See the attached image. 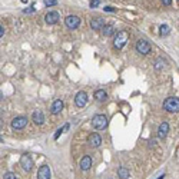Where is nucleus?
Masks as SVG:
<instances>
[{
    "instance_id": "1",
    "label": "nucleus",
    "mask_w": 179,
    "mask_h": 179,
    "mask_svg": "<svg viewBox=\"0 0 179 179\" xmlns=\"http://www.w3.org/2000/svg\"><path fill=\"white\" fill-rule=\"evenodd\" d=\"M163 109L166 112H179V97H168L163 102Z\"/></svg>"
},
{
    "instance_id": "2",
    "label": "nucleus",
    "mask_w": 179,
    "mask_h": 179,
    "mask_svg": "<svg viewBox=\"0 0 179 179\" xmlns=\"http://www.w3.org/2000/svg\"><path fill=\"white\" fill-rule=\"evenodd\" d=\"M92 126L97 130H102L108 126V117L105 115H95L92 119Z\"/></svg>"
},
{
    "instance_id": "3",
    "label": "nucleus",
    "mask_w": 179,
    "mask_h": 179,
    "mask_svg": "<svg viewBox=\"0 0 179 179\" xmlns=\"http://www.w3.org/2000/svg\"><path fill=\"white\" fill-rule=\"evenodd\" d=\"M126 42H128V33L126 32H117V34L115 36V42H113L115 47L116 49H122L126 45Z\"/></svg>"
},
{
    "instance_id": "4",
    "label": "nucleus",
    "mask_w": 179,
    "mask_h": 179,
    "mask_svg": "<svg viewBox=\"0 0 179 179\" xmlns=\"http://www.w3.org/2000/svg\"><path fill=\"white\" fill-rule=\"evenodd\" d=\"M65 25H66L67 29L75 30V29H78V27H79L80 19L78 16H75V14H70V16H67L66 19H65Z\"/></svg>"
},
{
    "instance_id": "5",
    "label": "nucleus",
    "mask_w": 179,
    "mask_h": 179,
    "mask_svg": "<svg viewBox=\"0 0 179 179\" xmlns=\"http://www.w3.org/2000/svg\"><path fill=\"white\" fill-rule=\"evenodd\" d=\"M75 103L78 108H85V106L88 105V93L83 90L78 92L75 96Z\"/></svg>"
},
{
    "instance_id": "6",
    "label": "nucleus",
    "mask_w": 179,
    "mask_h": 179,
    "mask_svg": "<svg viewBox=\"0 0 179 179\" xmlns=\"http://www.w3.org/2000/svg\"><path fill=\"white\" fill-rule=\"evenodd\" d=\"M26 125H27V117L26 116H16L12 121V128L14 130L23 129V128H26Z\"/></svg>"
},
{
    "instance_id": "7",
    "label": "nucleus",
    "mask_w": 179,
    "mask_h": 179,
    "mask_svg": "<svg viewBox=\"0 0 179 179\" xmlns=\"http://www.w3.org/2000/svg\"><path fill=\"white\" fill-rule=\"evenodd\" d=\"M150 45L146 40H143V39H139L136 42V52L137 53H141V54H148L150 52Z\"/></svg>"
},
{
    "instance_id": "8",
    "label": "nucleus",
    "mask_w": 179,
    "mask_h": 179,
    "mask_svg": "<svg viewBox=\"0 0 179 179\" xmlns=\"http://www.w3.org/2000/svg\"><path fill=\"white\" fill-rule=\"evenodd\" d=\"M20 166L25 172H30L33 169V161H32L29 155H23L20 158Z\"/></svg>"
},
{
    "instance_id": "9",
    "label": "nucleus",
    "mask_w": 179,
    "mask_h": 179,
    "mask_svg": "<svg viewBox=\"0 0 179 179\" xmlns=\"http://www.w3.org/2000/svg\"><path fill=\"white\" fill-rule=\"evenodd\" d=\"M52 178V171L49 165H42L38 171V179H50Z\"/></svg>"
},
{
    "instance_id": "10",
    "label": "nucleus",
    "mask_w": 179,
    "mask_h": 179,
    "mask_svg": "<svg viewBox=\"0 0 179 179\" xmlns=\"http://www.w3.org/2000/svg\"><path fill=\"white\" fill-rule=\"evenodd\" d=\"M88 143L92 148H99L102 145V137H100L99 133H90L88 137Z\"/></svg>"
},
{
    "instance_id": "11",
    "label": "nucleus",
    "mask_w": 179,
    "mask_h": 179,
    "mask_svg": "<svg viewBox=\"0 0 179 179\" xmlns=\"http://www.w3.org/2000/svg\"><path fill=\"white\" fill-rule=\"evenodd\" d=\"M105 26V20L102 17H93L90 19V29L92 30H102Z\"/></svg>"
},
{
    "instance_id": "12",
    "label": "nucleus",
    "mask_w": 179,
    "mask_h": 179,
    "mask_svg": "<svg viewBox=\"0 0 179 179\" xmlns=\"http://www.w3.org/2000/svg\"><path fill=\"white\" fill-rule=\"evenodd\" d=\"M60 19V14H59L58 12H49V13H46V16H45V20L47 25H54V23H58V20Z\"/></svg>"
},
{
    "instance_id": "13",
    "label": "nucleus",
    "mask_w": 179,
    "mask_h": 179,
    "mask_svg": "<svg viewBox=\"0 0 179 179\" xmlns=\"http://www.w3.org/2000/svg\"><path fill=\"white\" fill-rule=\"evenodd\" d=\"M168 132H169V123L166 121H163L158 128V137L159 139H163V137H166Z\"/></svg>"
},
{
    "instance_id": "14",
    "label": "nucleus",
    "mask_w": 179,
    "mask_h": 179,
    "mask_svg": "<svg viewBox=\"0 0 179 179\" xmlns=\"http://www.w3.org/2000/svg\"><path fill=\"white\" fill-rule=\"evenodd\" d=\"M79 166H80V169H82V171H85V172L90 169V166H92V158L89 156V155H85L83 158L80 159Z\"/></svg>"
},
{
    "instance_id": "15",
    "label": "nucleus",
    "mask_w": 179,
    "mask_h": 179,
    "mask_svg": "<svg viewBox=\"0 0 179 179\" xmlns=\"http://www.w3.org/2000/svg\"><path fill=\"white\" fill-rule=\"evenodd\" d=\"M32 121L34 122V125H43L45 123V115L42 110H34L32 115Z\"/></svg>"
},
{
    "instance_id": "16",
    "label": "nucleus",
    "mask_w": 179,
    "mask_h": 179,
    "mask_svg": "<svg viewBox=\"0 0 179 179\" xmlns=\"http://www.w3.org/2000/svg\"><path fill=\"white\" fill-rule=\"evenodd\" d=\"M63 109V102L60 99H56L53 102V105H52V108H50V112H52V115H58V113L62 112Z\"/></svg>"
},
{
    "instance_id": "17",
    "label": "nucleus",
    "mask_w": 179,
    "mask_h": 179,
    "mask_svg": "<svg viewBox=\"0 0 179 179\" xmlns=\"http://www.w3.org/2000/svg\"><path fill=\"white\" fill-rule=\"evenodd\" d=\"M93 96H95V99L99 100V102H103V100L108 99V93H106V90H103V89H97V90L93 93Z\"/></svg>"
},
{
    "instance_id": "18",
    "label": "nucleus",
    "mask_w": 179,
    "mask_h": 179,
    "mask_svg": "<svg viewBox=\"0 0 179 179\" xmlns=\"http://www.w3.org/2000/svg\"><path fill=\"white\" fill-rule=\"evenodd\" d=\"M117 176H119V179H129V176H130L129 169L125 166H121L117 169Z\"/></svg>"
},
{
    "instance_id": "19",
    "label": "nucleus",
    "mask_w": 179,
    "mask_h": 179,
    "mask_svg": "<svg viewBox=\"0 0 179 179\" xmlns=\"http://www.w3.org/2000/svg\"><path fill=\"white\" fill-rule=\"evenodd\" d=\"M102 34H103V36H106V38L113 36V34H115V27H113L112 25H105L103 29H102Z\"/></svg>"
},
{
    "instance_id": "20",
    "label": "nucleus",
    "mask_w": 179,
    "mask_h": 179,
    "mask_svg": "<svg viewBox=\"0 0 179 179\" xmlns=\"http://www.w3.org/2000/svg\"><path fill=\"white\" fill-rule=\"evenodd\" d=\"M165 59L162 58V56H159V58H156V60H155L153 63V67H155V70H161L163 66H165Z\"/></svg>"
},
{
    "instance_id": "21",
    "label": "nucleus",
    "mask_w": 179,
    "mask_h": 179,
    "mask_svg": "<svg viewBox=\"0 0 179 179\" xmlns=\"http://www.w3.org/2000/svg\"><path fill=\"white\" fill-rule=\"evenodd\" d=\"M169 26L168 25H162L161 26V27H159V34H161V36H168V34H169Z\"/></svg>"
},
{
    "instance_id": "22",
    "label": "nucleus",
    "mask_w": 179,
    "mask_h": 179,
    "mask_svg": "<svg viewBox=\"0 0 179 179\" xmlns=\"http://www.w3.org/2000/svg\"><path fill=\"white\" fill-rule=\"evenodd\" d=\"M3 179H17V175L13 172H6L3 175Z\"/></svg>"
},
{
    "instance_id": "23",
    "label": "nucleus",
    "mask_w": 179,
    "mask_h": 179,
    "mask_svg": "<svg viewBox=\"0 0 179 179\" xmlns=\"http://www.w3.org/2000/svg\"><path fill=\"white\" fill-rule=\"evenodd\" d=\"M67 128H69V125H65V126H63V128L58 129V130H56V133H54V136H53V137H54V139H58V137L63 133V130H65V129H67Z\"/></svg>"
},
{
    "instance_id": "24",
    "label": "nucleus",
    "mask_w": 179,
    "mask_h": 179,
    "mask_svg": "<svg viewBox=\"0 0 179 179\" xmlns=\"http://www.w3.org/2000/svg\"><path fill=\"white\" fill-rule=\"evenodd\" d=\"M43 3H45V6L50 7V6H54V4L58 3V0H43Z\"/></svg>"
},
{
    "instance_id": "25",
    "label": "nucleus",
    "mask_w": 179,
    "mask_h": 179,
    "mask_svg": "<svg viewBox=\"0 0 179 179\" xmlns=\"http://www.w3.org/2000/svg\"><path fill=\"white\" fill-rule=\"evenodd\" d=\"M100 4V0H90V3H89V6H90L92 9H95V7H97Z\"/></svg>"
},
{
    "instance_id": "26",
    "label": "nucleus",
    "mask_w": 179,
    "mask_h": 179,
    "mask_svg": "<svg viewBox=\"0 0 179 179\" xmlns=\"http://www.w3.org/2000/svg\"><path fill=\"white\" fill-rule=\"evenodd\" d=\"M34 10H36V9H34V6H30L29 9H25V10H23V13H33Z\"/></svg>"
},
{
    "instance_id": "27",
    "label": "nucleus",
    "mask_w": 179,
    "mask_h": 179,
    "mask_svg": "<svg viewBox=\"0 0 179 179\" xmlns=\"http://www.w3.org/2000/svg\"><path fill=\"white\" fill-rule=\"evenodd\" d=\"M4 33H6V29H4L3 25H2V26H0V38H3V34H4Z\"/></svg>"
},
{
    "instance_id": "28",
    "label": "nucleus",
    "mask_w": 179,
    "mask_h": 179,
    "mask_svg": "<svg viewBox=\"0 0 179 179\" xmlns=\"http://www.w3.org/2000/svg\"><path fill=\"white\" fill-rule=\"evenodd\" d=\"M105 12H115V9L110 7V6H106V7H105Z\"/></svg>"
},
{
    "instance_id": "29",
    "label": "nucleus",
    "mask_w": 179,
    "mask_h": 179,
    "mask_svg": "<svg viewBox=\"0 0 179 179\" xmlns=\"http://www.w3.org/2000/svg\"><path fill=\"white\" fill-rule=\"evenodd\" d=\"M162 3L165 4V6H171V3H172V0H162Z\"/></svg>"
},
{
    "instance_id": "30",
    "label": "nucleus",
    "mask_w": 179,
    "mask_h": 179,
    "mask_svg": "<svg viewBox=\"0 0 179 179\" xmlns=\"http://www.w3.org/2000/svg\"><path fill=\"white\" fill-rule=\"evenodd\" d=\"M163 178H165V175H161V176H159L158 179H163Z\"/></svg>"
},
{
    "instance_id": "31",
    "label": "nucleus",
    "mask_w": 179,
    "mask_h": 179,
    "mask_svg": "<svg viewBox=\"0 0 179 179\" xmlns=\"http://www.w3.org/2000/svg\"><path fill=\"white\" fill-rule=\"evenodd\" d=\"M22 2H23V3H27V0H22Z\"/></svg>"
}]
</instances>
